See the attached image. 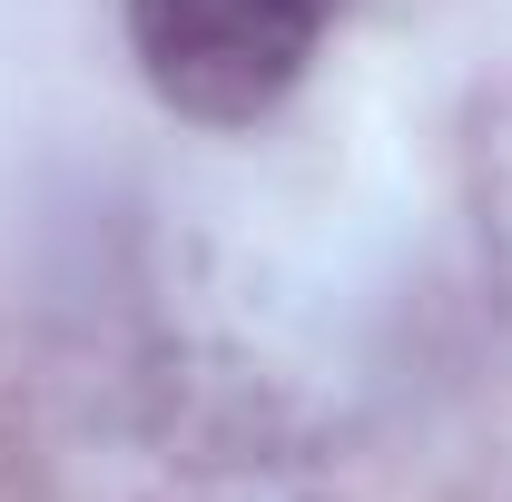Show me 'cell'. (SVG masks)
I'll list each match as a JSON object with an SVG mask.
<instances>
[{
    "instance_id": "obj_1",
    "label": "cell",
    "mask_w": 512,
    "mask_h": 502,
    "mask_svg": "<svg viewBox=\"0 0 512 502\" xmlns=\"http://www.w3.org/2000/svg\"><path fill=\"white\" fill-rule=\"evenodd\" d=\"M325 20L335 0H128V50L178 119L247 128L306 79Z\"/></svg>"
}]
</instances>
